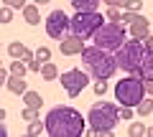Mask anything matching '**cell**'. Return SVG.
Segmentation results:
<instances>
[{"mask_svg":"<svg viewBox=\"0 0 153 137\" xmlns=\"http://www.w3.org/2000/svg\"><path fill=\"white\" fill-rule=\"evenodd\" d=\"M44 122L49 137H82L87 135V125H89L82 117V112H76L74 107H54L44 117Z\"/></svg>","mask_w":153,"mask_h":137,"instance_id":"6da1fadb","label":"cell"},{"mask_svg":"<svg viewBox=\"0 0 153 137\" xmlns=\"http://www.w3.org/2000/svg\"><path fill=\"white\" fill-rule=\"evenodd\" d=\"M82 61H84L87 71L92 74L94 79H105V81H107V79L120 69L112 51L100 48V46H87V48L82 51Z\"/></svg>","mask_w":153,"mask_h":137,"instance_id":"7a4b0ae2","label":"cell"},{"mask_svg":"<svg viewBox=\"0 0 153 137\" xmlns=\"http://www.w3.org/2000/svg\"><path fill=\"white\" fill-rule=\"evenodd\" d=\"M87 122L92 127L87 135H112L115 125L120 122V104H112V102L92 104V109L87 114Z\"/></svg>","mask_w":153,"mask_h":137,"instance_id":"3957f363","label":"cell"},{"mask_svg":"<svg viewBox=\"0 0 153 137\" xmlns=\"http://www.w3.org/2000/svg\"><path fill=\"white\" fill-rule=\"evenodd\" d=\"M146 79L140 74H128L115 84V102L120 107H138L146 99Z\"/></svg>","mask_w":153,"mask_h":137,"instance_id":"277c9868","label":"cell"},{"mask_svg":"<svg viewBox=\"0 0 153 137\" xmlns=\"http://www.w3.org/2000/svg\"><path fill=\"white\" fill-rule=\"evenodd\" d=\"M146 53H148L146 43H143L140 38H130V41H125L120 48L115 51V59H117V66H120L123 71L135 74L138 69H140V64H143V59H146Z\"/></svg>","mask_w":153,"mask_h":137,"instance_id":"5b68a950","label":"cell"},{"mask_svg":"<svg viewBox=\"0 0 153 137\" xmlns=\"http://www.w3.org/2000/svg\"><path fill=\"white\" fill-rule=\"evenodd\" d=\"M128 36H130L128 26H123V23H117V21H107L102 28H97V33L92 36V41H94V46L107 48V51L115 53V51L128 41Z\"/></svg>","mask_w":153,"mask_h":137,"instance_id":"8992f818","label":"cell"},{"mask_svg":"<svg viewBox=\"0 0 153 137\" xmlns=\"http://www.w3.org/2000/svg\"><path fill=\"white\" fill-rule=\"evenodd\" d=\"M105 21L107 18H102L100 10H76L74 18H71V33H76V36H82L87 41L97 33V28L105 26Z\"/></svg>","mask_w":153,"mask_h":137,"instance_id":"52a82bcc","label":"cell"},{"mask_svg":"<svg viewBox=\"0 0 153 137\" xmlns=\"http://www.w3.org/2000/svg\"><path fill=\"white\" fill-rule=\"evenodd\" d=\"M59 81H61V86H64V92L74 99V97H79V94L87 89L89 74L82 71V69H69V71H64V74L59 76Z\"/></svg>","mask_w":153,"mask_h":137,"instance_id":"ba28073f","label":"cell"},{"mask_svg":"<svg viewBox=\"0 0 153 137\" xmlns=\"http://www.w3.org/2000/svg\"><path fill=\"white\" fill-rule=\"evenodd\" d=\"M44 26H46L49 38L61 41V38L66 36V31H71V18L66 15L64 10H51V13H49V18L44 21Z\"/></svg>","mask_w":153,"mask_h":137,"instance_id":"9c48e42d","label":"cell"},{"mask_svg":"<svg viewBox=\"0 0 153 137\" xmlns=\"http://www.w3.org/2000/svg\"><path fill=\"white\" fill-rule=\"evenodd\" d=\"M84 48H87V46H84V38L76 36V33H66L64 38L59 41V51L64 56H76V53H82Z\"/></svg>","mask_w":153,"mask_h":137,"instance_id":"30bf717a","label":"cell"},{"mask_svg":"<svg viewBox=\"0 0 153 137\" xmlns=\"http://www.w3.org/2000/svg\"><path fill=\"white\" fill-rule=\"evenodd\" d=\"M128 31H130V38H140V41H146L148 36H151V23H148V18L146 15H140L138 13V18L128 26Z\"/></svg>","mask_w":153,"mask_h":137,"instance_id":"8fae6325","label":"cell"},{"mask_svg":"<svg viewBox=\"0 0 153 137\" xmlns=\"http://www.w3.org/2000/svg\"><path fill=\"white\" fill-rule=\"evenodd\" d=\"M8 56H10V59H23V61H33V59H36V53H33V51H28L26 46L18 43V41L8 43Z\"/></svg>","mask_w":153,"mask_h":137,"instance_id":"7c38bea8","label":"cell"},{"mask_svg":"<svg viewBox=\"0 0 153 137\" xmlns=\"http://www.w3.org/2000/svg\"><path fill=\"white\" fill-rule=\"evenodd\" d=\"M5 89L8 92H13V94H26L28 92V84H26V76H18V74H10V79H8V84H5Z\"/></svg>","mask_w":153,"mask_h":137,"instance_id":"4fadbf2b","label":"cell"},{"mask_svg":"<svg viewBox=\"0 0 153 137\" xmlns=\"http://www.w3.org/2000/svg\"><path fill=\"white\" fill-rule=\"evenodd\" d=\"M38 8H41L38 3H28V5H26V8L21 10L28 26H38V23H41V13H38Z\"/></svg>","mask_w":153,"mask_h":137,"instance_id":"5bb4252c","label":"cell"},{"mask_svg":"<svg viewBox=\"0 0 153 137\" xmlns=\"http://www.w3.org/2000/svg\"><path fill=\"white\" fill-rule=\"evenodd\" d=\"M135 74H140L143 79H153V51H148V53H146V59H143L140 69H138Z\"/></svg>","mask_w":153,"mask_h":137,"instance_id":"9a60e30c","label":"cell"},{"mask_svg":"<svg viewBox=\"0 0 153 137\" xmlns=\"http://www.w3.org/2000/svg\"><path fill=\"white\" fill-rule=\"evenodd\" d=\"M41 79H44V81H56V79H59V69H56L51 61H46V64L41 66Z\"/></svg>","mask_w":153,"mask_h":137,"instance_id":"2e32d148","label":"cell"},{"mask_svg":"<svg viewBox=\"0 0 153 137\" xmlns=\"http://www.w3.org/2000/svg\"><path fill=\"white\" fill-rule=\"evenodd\" d=\"M74 10H97L102 0H69Z\"/></svg>","mask_w":153,"mask_h":137,"instance_id":"e0dca14e","label":"cell"},{"mask_svg":"<svg viewBox=\"0 0 153 137\" xmlns=\"http://www.w3.org/2000/svg\"><path fill=\"white\" fill-rule=\"evenodd\" d=\"M23 102H26V107H36V109H41V104H44L41 94H38V92H31V89L23 94Z\"/></svg>","mask_w":153,"mask_h":137,"instance_id":"ac0fdd59","label":"cell"},{"mask_svg":"<svg viewBox=\"0 0 153 137\" xmlns=\"http://www.w3.org/2000/svg\"><path fill=\"white\" fill-rule=\"evenodd\" d=\"M135 112H138V117H140V119H143V117H148V114L153 112V97H151V94H148V97L143 99L140 104L135 107Z\"/></svg>","mask_w":153,"mask_h":137,"instance_id":"d6986e66","label":"cell"},{"mask_svg":"<svg viewBox=\"0 0 153 137\" xmlns=\"http://www.w3.org/2000/svg\"><path fill=\"white\" fill-rule=\"evenodd\" d=\"M8 69H10V74H18V76H26V74L31 71V69H28V64H23V59H13Z\"/></svg>","mask_w":153,"mask_h":137,"instance_id":"ffe728a7","label":"cell"},{"mask_svg":"<svg viewBox=\"0 0 153 137\" xmlns=\"http://www.w3.org/2000/svg\"><path fill=\"white\" fill-rule=\"evenodd\" d=\"M41 132H46V122H41V119L28 122V130H26L28 137H36V135H41Z\"/></svg>","mask_w":153,"mask_h":137,"instance_id":"44dd1931","label":"cell"},{"mask_svg":"<svg viewBox=\"0 0 153 137\" xmlns=\"http://www.w3.org/2000/svg\"><path fill=\"white\" fill-rule=\"evenodd\" d=\"M128 135H130V137H138V135H148V127L143 125V122H130V127H128Z\"/></svg>","mask_w":153,"mask_h":137,"instance_id":"7402d4cb","label":"cell"},{"mask_svg":"<svg viewBox=\"0 0 153 137\" xmlns=\"http://www.w3.org/2000/svg\"><path fill=\"white\" fill-rule=\"evenodd\" d=\"M21 119L23 122H33V119H41V114H38L36 107H26V109L21 112Z\"/></svg>","mask_w":153,"mask_h":137,"instance_id":"603a6c76","label":"cell"},{"mask_svg":"<svg viewBox=\"0 0 153 137\" xmlns=\"http://www.w3.org/2000/svg\"><path fill=\"white\" fill-rule=\"evenodd\" d=\"M49 59H51V48H49V46H41V48H36V61L46 64Z\"/></svg>","mask_w":153,"mask_h":137,"instance_id":"cb8c5ba5","label":"cell"},{"mask_svg":"<svg viewBox=\"0 0 153 137\" xmlns=\"http://www.w3.org/2000/svg\"><path fill=\"white\" fill-rule=\"evenodd\" d=\"M143 8V0H123V10H138L140 13Z\"/></svg>","mask_w":153,"mask_h":137,"instance_id":"d4e9b609","label":"cell"},{"mask_svg":"<svg viewBox=\"0 0 153 137\" xmlns=\"http://www.w3.org/2000/svg\"><path fill=\"white\" fill-rule=\"evenodd\" d=\"M107 21H117L120 23V18H123V8H107Z\"/></svg>","mask_w":153,"mask_h":137,"instance_id":"484cf974","label":"cell"},{"mask_svg":"<svg viewBox=\"0 0 153 137\" xmlns=\"http://www.w3.org/2000/svg\"><path fill=\"white\" fill-rule=\"evenodd\" d=\"M92 89H94V94H97V97H105V92H107V81H105V79H97Z\"/></svg>","mask_w":153,"mask_h":137,"instance_id":"4316f807","label":"cell"},{"mask_svg":"<svg viewBox=\"0 0 153 137\" xmlns=\"http://www.w3.org/2000/svg\"><path fill=\"white\" fill-rule=\"evenodd\" d=\"M3 5L13 8V10H23V8H26L28 3H26V0H3Z\"/></svg>","mask_w":153,"mask_h":137,"instance_id":"83f0119b","label":"cell"},{"mask_svg":"<svg viewBox=\"0 0 153 137\" xmlns=\"http://www.w3.org/2000/svg\"><path fill=\"white\" fill-rule=\"evenodd\" d=\"M13 8H8V5H3V10H0V23H10L13 21Z\"/></svg>","mask_w":153,"mask_h":137,"instance_id":"f1b7e54d","label":"cell"},{"mask_svg":"<svg viewBox=\"0 0 153 137\" xmlns=\"http://www.w3.org/2000/svg\"><path fill=\"white\" fill-rule=\"evenodd\" d=\"M107 8H123V0H102Z\"/></svg>","mask_w":153,"mask_h":137,"instance_id":"f546056e","label":"cell"},{"mask_svg":"<svg viewBox=\"0 0 153 137\" xmlns=\"http://www.w3.org/2000/svg\"><path fill=\"white\" fill-rule=\"evenodd\" d=\"M143 43H146V48H148V51H153V33H151V36H148L146 41H143Z\"/></svg>","mask_w":153,"mask_h":137,"instance_id":"4dcf8cb0","label":"cell"},{"mask_svg":"<svg viewBox=\"0 0 153 137\" xmlns=\"http://www.w3.org/2000/svg\"><path fill=\"white\" fill-rule=\"evenodd\" d=\"M146 92L153 97V79H146Z\"/></svg>","mask_w":153,"mask_h":137,"instance_id":"1f68e13d","label":"cell"},{"mask_svg":"<svg viewBox=\"0 0 153 137\" xmlns=\"http://www.w3.org/2000/svg\"><path fill=\"white\" fill-rule=\"evenodd\" d=\"M33 3H38V5H46V3H51V0H33Z\"/></svg>","mask_w":153,"mask_h":137,"instance_id":"d6a6232c","label":"cell"},{"mask_svg":"<svg viewBox=\"0 0 153 137\" xmlns=\"http://www.w3.org/2000/svg\"><path fill=\"white\" fill-rule=\"evenodd\" d=\"M148 135H151V137H153V127H148Z\"/></svg>","mask_w":153,"mask_h":137,"instance_id":"836d02e7","label":"cell"}]
</instances>
